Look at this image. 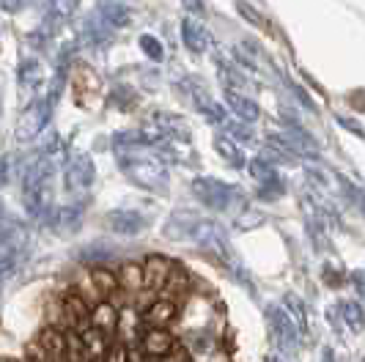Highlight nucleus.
I'll list each match as a JSON object with an SVG mask.
<instances>
[{
  "mask_svg": "<svg viewBox=\"0 0 365 362\" xmlns=\"http://www.w3.org/2000/svg\"><path fill=\"white\" fill-rule=\"evenodd\" d=\"M118 165L132 184L148 192H163L168 184V170H165L163 157L151 151V145H132V148H118L115 151Z\"/></svg>",
  "mask_w": 365,
  "mask_h": 362,
  "instance_id": "nucleus-1",
  "label": "nucleus"
},
{
  "mask_svg": "<svg viewBox=\"0 0 365 362\" xmlns=\"http://www.w3.org/2000/svg\"><path fill=\"white\" fill-rule=\"evenodd\" d=\"M192 195L201 200L209 212H234L245 206V192L239 190L237 184H228V181L220 179H195L192 181Z\"/></svg>",
  "mask_w": 365,
  "mask_h": 362,
  "instance_id": "nucleus-2",
  "label": "nucleus"
},
{
  "mask_svg": "<svg viewBox=\"0 0 365 362\" xmlns=\"http://www.w3.org/2000/svg\"><path fill=\"white\" fill-rule=\"evenodd\" d=\"M179 90L184 93V99L192 105V110L195 113H201L203 118L209 121V124H225V108L220 105V102H215V96H212V90L203 86L198 77H184L182 83H179Z\"/></svg>",
  "mask_w": 365,
  "mask_h": 362,
  "instance_id": "nucleus-3",
  "label": "nucleus"
},
{
  "mask_svg": "<svg viewBox=\"0 0 365 362\" xmlns=\"http://www.w3.org/2000/svg\"><path fill=\"white\" fill-rule=\"evenodd\" d=\"M203 217L201 214H195V212H190V209H179V212H173L168 222H165L163 234L165 239H170V242H192L195 234H198V228H201Z\"/></svg>",
  "mask_w": 365,
  "mask_h": 362,
  "instance_id": "nucleus-4",
  "label": "nucleus"
},
{
  "mask_svg": "<svg viewBox=\"0 0 365 362\" xmlns=\"http://www.w3.org/2000/svg\"><path fill=\"white\" fill-rule=\"evenodd\" d=\"M176 343H179V341H176L173 332L165 329V326H143V332H140V338H138V348L146 354L148 360H163L165 354Z\"/></svg>",
  "mask_w": 365,
  "mask_h": 362,
  "instance_id": "nucleus-5",
  "label": "nucleus"
},
{
  "mask_svg": "<svg viewBox=\"0 0 365 362\" xmlns=\"http://www.w3.org/2000/svg\"><path fill=\"white\" fill-rule=\"evenodd\" d=\"M182 299H176V296H170V294H160L146 310H143V324L146 326H168L173 324L176 319H179V313H182V305H179Z\"/></svg>",
  "mask_w": 365,
  "mask_h": 362,
  "instance_id": "nucleus-6",
  "label": "nucleus"
},
{
  "mask_svg": "<svg viewBox=\"0 0 365 362\" xmlns=\"http://www.w3.org/2000/svg\"><path fill=\"white\" fill-rule=\"evenodd\" d=\"M140 267H143V291L157 294V291L165 289V283H168V277H170L176 264L168 261L165 255H148V258L140 261Z\"/></svg>",
  "mask_w": 365,
  "mask_h": 362,
  "instance_id": "nucleus-7",
  "label": "nucleus"
},
{
  "mask_svg": "<svg viewBox=\"0 0 365 362\" xmlns=\"http://www.w3.org/2000/svg\"><path fill=\"white\" fill-rule=\"evenodd\" d=\"M148 225V219L135 209H113L108 214V228L118 236H138Z\"/></svg>",
  "mask_w": 365,
  "mask_h": 362,
  "instance_id": "nucleus-8",
  "label": "nucleus"
},
{
  "mask_svg": "<svg viewBox=\"0 0 365 362\" xmlns=\"http://www.w3.org/2000/svg\"><path fill=\"white\" fill-rule=\"evenodd\" d=\"M182 41L184 47L190 50V53H206L209 50V44H212V36H209V31L203 28V22L198 17H192V14H187L182 22Z\"/></svg>",
  "mask_w": 365,
  "mask_h": 362,
  "instance_id": "nucleus-9",
  "label": "nucleus"
},
{
  "mask_svg": "<svg viewBox=\"0 0 365 362\" xmlns=\"http://www.w3.org/2000/svg\"><path fill=\"white\" fill-rule=\"evenodd\" d=\"M93 176H96V170H93L91 157H88V154H80V157H74L72 165L66 167V187L74 190V192L88 190L93 184Z\"/></svg>",
  "mask_w": 365,
  "mask_h": 362,
  "instance_id": "nucleus-10",
  "label": "nucleus"
},
{
  "mask_svg": "<svg viewBox=\"0 0 365 362\" xmlns=\"http://www.w3.org/2000/svg\"><path fill=\"white\" fill-rule=\"evenodd\" d=\"M91 326L113 341V335L118 332V305H113L110 299H99L91 305Z\"/></svg>",
  "mask_w": 365,
  "mask_h": 362,
  "instance_id": "nucleus-11",
  "label": "nucleus"
},
{
  "mask_svg": "<svg viewBox=\"0 0 365 362\" xmlns=\"http://www.w3.org/2000/svg\"><path fill=\"white\" fill-rule=\"evenodd\" d=\"M225 102H228V108H231V113L237 115L239 121L253 124V121H258V115H261V108H258L256 102L250 96L239 93V90H225Z\"/></svg>",
  "mask_w": 365,
  "mask_h": 362,
  "instance_id": "nucleus-12",
  "label": "nucleus"
},
{
  "mask_svg": "<svg viewBox=\"0 0 365 362\" xmlns=\"http://www.w3.org/2000/svg\"><path fill=\"white\" fill-rule=\"evenodd\" d=\"M215 151L220 154V160L225 165H231V167H245L247 165V157H245V151H242V145L237 143V140H231L225 132H220V135H215Z\"/></svg>",
  "mask_w": 365,
  "mask_h": 362,
  "instance_id": "nucleus-13",
  "label": "nucleus"
},
{
  "mask_svg": "<svg viewBox=\"0 0 365 362\" xmlns=\"http://www.w3.org/2000/svg\"><path fill=\"white\" fill-rule=\"evenodd\" d=\"M80 338H83V348H86V362H102L105 360V351H108V346H110L108 335H102L99 329L88 326L86 332H80Z\"/></svg>",
  "mask_w": 365,
  "mask_h": 362,
  "instance_id": "nucleus-14",
  "label": "nucleus"
},
{
  "mask_svg": "<svg viewBox=\"0 0 365 362\" xmlns=\"http://www.w3.org/2000/svg\"><path fill=\"white\" fill-rule=\"evenodd\" d=\"M247 170H250V176L258 181V187H267V184H277V181H280V176H277V170H274V165L269 162L267 154L250 160V162H247Z\"/></svg>",
  "mask_w": 365,
  "mask_h": 362,
  "instance_id": "nucleus-15",
  "label": "nucleus"
},
{
  "mask_svg": "<svg viewBox=\"0 0 365 362\" xmlns=\"http://www.w3.org/2000/svg\"><path fill=\"white\" fill-rule=\"evenodd\" d=\"M217 74H220V86L225 90H234V88H242L247 80H245V74L239 72L237 63H231V61H225L222 55L217 58Z\"/></svg>",
  "mask_w": 365,
  "mask_h": 362,
  "instance_id": "nucleus-16",
  "label": "nucleus"
},
{
  "mask_svg": "<svg viewBox=\"0 0 365 362\" xmlns=\"http://www.w3.org/2000/svg\"><path fill=\"white\" fill-rule=\"evenodd\" d=\"M91 280H93V286H96V291L102 294V299H110L113 294H118V291H121L118 274H113V272L105 269V267H96V269H91Z\"/></svg>",
  "mask_w": 365,
  "mask_h": 362,
  "instance_id": "nucleus-17",
  "label": "nucleus"
},
{
  "mask_svg": "<svg viewBox=\"0 0 365 362\" xmlns=\"http://www.w3.org/2000/svg\"><path fill=\"white\" fill-rule=\"evenodd\" d=\"M118 283H121V289L132 291V294L143 291V267H140V261H127V264L121 267Z\"/></svg>",
  "mask_w": 365,
  "mask_h": 362,
  "instance_id": "nucleus-18",
  "label": "nucleus"
},
{
  "mask_svg": "<svg viewBox=\"0 0 365 362\" xmlns=\"http://www.w3.org/2000/svg\"><path fill=\"white\" fill-rule=\"evenodd\" d=\"M102 19H105V25H108V28H127L129 22H132V11H129L127 6L118 0V3H108V6H102Z\"/></svg>",
  "mask_w": 365,
  "mask_h": 362,
  "instance_id": "nucleus-19",
  "label": "nucleus"
},
{
  "mask_svg": "<svg viewBox=\"0 0 365 362\" xmlns=\"http://www.w3.org/2000/svg\"><path fill=\"white\" fill-rule=\"evenodd\" d=\"M234 222H237L239 231H256V228H261V225L267 222V214L245 203V206H242V209L237 212V217H234Z\"/></svg>",
  "mask_w": 365,
  "mask_h": 362,
  "instance_id": "nucleus-20",
  "label": "nucleus"
},
{
  "mask_svg": "<svg viewBox=\"0 0 365 362\" xmlns=\"http://www.w3.org/2000/svg\"><path fill=\"white\" fill-rule=\"evenodd\" d=\"M44 121H47V108H31L25 113V118H22V127H19V138H34L38 129L44 127Z\"/></svg>",
  "mask_w": 365,
  "mask_h": 362,
  "instance_id": "nucleus-21",
  "label": "nucleus"
},
{
  "mask_svg": "<svg viewBox=\"0 0 365 362\" xmlns=\"http://www.w3.org/2000/svg\"><path fill=\"white\" fill-rule=\"evenodd\" d=\"M222 127H225V135H228L231 140H253V129H250L247 121H239V118L228 121V118H225Z\"/></svg>",
  "mask_w": 365,
  "mask_h": 362,
  "instance_id": "nucleus-22",
  "label": "nucleus"
},
{
  "mask_svg": "<svg viewBox=\"0 0 365 362\" xmlns=\"http://www.w3.org/2000/svg\"><path fill=\"white\" fill-rule=\"evenodd\" d=\"M140 50H143V55H146L148 61H163V44H160V38L157 36H151V33H143L140 36Z\"/></svg>",
  "mask_w": 365,
  "mask_h": 362,
  "instance_id": "nucleus-23",
  "label": "nucleus"
},
{
  "mask_svg": "<svg viewBox=\"0 0 365 362\" xmlns=\"http://www.w3.org/2000/svg\"><path fill=\"white\" fill-rule=\"evenodd\" d=\"M102 362H129V346L124 341H110Z\"/></svg>",
  "mask_w": 365,
  "mask_h": 362,
  "instance_id": "nucleus-24",
  "label": "nucleus"
},
{
  "mask_svg": "<svg viewBox=\"0 0 365 362\" xmlns=\"http://www.w3.org/2000/svg\"><path fill=\"white\" fill-rule=\"evenodd\" d=\"M237 11L245 19H247L250 25H258V28H264V17L258 14V11L253 9V6H250V3H245V0H237Z\"/></svg>",
  "mask_w": 365,
  "mask_h": 362,
  "instance_id": "nucleus-25",
  "label": "nucleus"
},
{
  "mask_svg": "<svg viewBox=\"0 0 365 362\" xmlns=\"http://www.w3.org/2000/svg\"><path fill=\"white\" fill-rule=\"evenodd\" d=\"M190 360H192V357H190V351H187L182 343H176L168 354H165L163 360H157V362H190Z\"/></svg>",
  "mask_w": 365,
  "mask_h": 362,
  "instance_id": "nucleus-26",
  "label": "nucleus"
},
{
  "mask_svg": "<svg viewBox=\"0 0 365 362\" xmlns=\"http://www.w3.org/2000/svg\"><path fill=\"white\" fill-rule=\"evenodd\" d=\"M53 6L61 17H69V14H74V9H77V0H53Z\"/></svg>",
  "mask_w": 365,
  "mask_h": 362,
  "instance_id": "nucleus-27",
  "label": "nucleus"
},
{
  "mask_svg": "<svg viewBox=\"0 0 365 362\" xmlns=\"http://www.w3.org/2000/svg\"><path fill=\"white\" fill-rule=\"evenodd\" d=\"M338 124H344V127H349V132H354L357 138H365L363 127H360L357 121H351V118H344V115H338Z\"/></svg>",
  "mask_w": 365,
  "mask_h": 362,
  "instance_id": "nucleus-28",
  "label": "nucleus"
},
{
  "mask_svg": "<svg viewBox=\"0 0 365 362\" xmlns=\"http://www.w3.org/2000/svg\"><path fill=\"white\" fill-rule=\"evenodd\" d=\"M351 198L357 200V203H360V209H363V212H365V192H354Z\"/></svg>",
  "mask_w": 365,
  "mask_h": 362,
  "instance_id": "nucleus-29",
  "label": "nucleus"
},
{
  "mask_svg": "<svg viewBox=\"0 0 365 362\" xmlns=\"http://www.w3.org/2000/svg\"><path fill=\"white\" fill-rule=\"evenodd\" d=\"M108 3H118V0H102V6H108Z\"/></svg>",
  "mask_w": 365,
  "mask_h": 362,
  "instance_id": "nucleus-30",
  "label": "nucleus"
},
{
  "mask_svg": "<svg viewBox=\"0 0 365 362\" xmlns=\"http://www.w3.org/2000/svg\"><path fill=\"white\" fill-rule=\"evenodd\" d=\"M0 362H19V360H9V357H3V360H0Z\"/></svg>",
  "mask_w": 365,
  "mask_h": 362,
  "instance_id": "nucleus-31",
  "label": "nucleus"
}]
</instances>
